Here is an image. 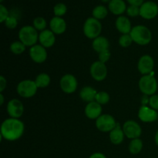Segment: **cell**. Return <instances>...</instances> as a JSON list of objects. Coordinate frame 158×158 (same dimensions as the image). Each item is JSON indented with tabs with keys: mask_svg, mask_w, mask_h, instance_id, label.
Instances as JSON below:
<instances>
[{
	"mask_svg": "<svg viewBox=\"0 0 158 158\" xmlns=\"http://www.w3.org/2000/svg\"><path fill=\"white\" fill-rule=\"evenodd\" d=\"M5 26L9 29H14L18 26V19L15 15H10L5 21Z\"/></svg>",
	"mask_w": 158,
	"mask_h": 158,
	"instance_id": "cell-32",
	"label": "cell"
},
{
	"mask_svg": "<svg viewBox=\"0 0 158 158\" xmlns=\"http://www.w3.org/2000/svg\"><path fill=\"white\" fill-rule=\"evenodd\" d=\"M3 1V0H0V2H2Z\"/></svg>",
	"mask_w": 158,
	"mask_h": 158,
	"instance_id": "cell-43",
	"label": "cell"
},
{
	"mask_svg": "<svg viewBox=\"0 0 158 158\" xmlns=\"http://www.w3.org/2000/svg\"><path fill=\"white\" fill-rule=\"evenodd\" d=\"M158 14V6L151 1L146 2L140 7V15L145 19H153Z\"/></svg>",
	"mask_w": 158,
	"mask_h": 158,
	"instance_id": "cell-13",
	"label": "cell"
},
{
	"mask_svg": "<svg viewBox=\"0 0 158 158\" xmlns=\"http://www.w3.org/2000/svg\"><path fill=\"white\" fill-rule=\"evenodd\" d=\"M149 106L152 109L158 110V95L157 94L151 96L149 99Z\"/></svg>",
	"mask_w": 158,
	"mask_h": 158,
	"instance_id": "cell-36",
	"label": "cell"
},
{
	"mask_svg": "<svg viewBox=\"0 0 158 158\" xmlns=\"http://www.w3.org/2000/svg\"><path fill=\"white\" fill-rule=\"evenodd\" d=\"M47 26L46 19L43 17H36L35 19L33 20V27L36 29L37 31H42L45 30Z\"/></svg>",
	"mask_w": 158,
	"mask_h": 158,
	"instance_id": "cell-30",
	"label": "cell"
},
{
	"mask_svg": "<svg viewBox=\"0 0 158 158\" xmlns=\"http://www.w3.org/2000/svg\"><path fill=\"white\" fill-rule=\"evenodd\" d=\"M110 140L111 143H114L115 145H119L123 141L125 137L124 132L123 131V128L120 127L119 123H117V127L114 128L113 131L110 132L109 134Z\"/></svg>",
	"mask_w": 158,
	"mask_h": 158,
	"instance_id": "cell-20",
	"label": "cell"
},
{
	"mask_svg": "<svg viewBox=\"0 0 158 158\" xmlns=\"http://www.w3.org/2000/svg\"><path fill=\"white\" fill-rule=\"evenodd\" d=\"M110 99V97L108 93L105 92V91H100V92H97L95 101L102 106V105H105L109 103Z\"/></svg>",
	"mask_w": 158,
	"mask_h": 158,
	"instance_id": "cell-28",
	"label": "cell"
},
{
	"mask_svg": "<svg viewBox=\"0 0 158 158\" xmlns=\"http://www.w3.org/2000/svg\"><path fill=\"white\" fill-rule=\"evenodd\" d=\"M26 47V46L21 41L19 40V41H14L13 43H11L9 49L12 53L15 54V55H20L25 52Z\"/></svg>",
	"mask_w": 158,
	"mask_h": 158,
	"instance_id": "cell-27",
	"label": "cell"
},
{
	"mask_svg": "<svg viewBox=\"0 0 158 158\" xmlns=\"http://www.w3.org/2000/svg\"><path fill=\"white\" fill-rule=\"evenodd\" d=\"M84 113L87 118L90 120H97L102 115V106L96 101L91 102L85 106Z\"/></svg>",
	"mask_w": 158,
	"mask_h": 158,
	"instance_id": "cell-16",
	"label": "cell"
},
{
	"mask_svg": "<svg viewBox=\"0 0 158 158\" xmlns=\"http://www.w3.org/2000/svg\"><path fill=\"white\" fill-rule=\"evenodd\" d=\"M60 86L63 92L65 94H71L77 90L78 82L73 75L67 73L61 77L60 80Z\"/></svg>",
	"mask_w": 158,
	"mask_h": 158,
	"instance_id": "cell-8",
	"label": "cell"
},
{
	"mask_svg": "<svg viewBox=\"0 0 158 158\" xmlns=\"http://www.w3.org/2000/svg\"><path fill=\"white\" fill-rule=\"evenodd\" d=\"M134 43L130 34H122L119 38V45L123 48H127Z\"/></svg>",
	"mask_w": 158,
	"mask_h": 158,
	"instance_id": "cell-29",
	"label": "cell"
},
{
	"mask_svg": "<svg viewBox=\"0 0 158 158\" xmlns=\"http://www.w3.org/2000/svg\"><path fill=\"white\" fill-rule=\"evenodd\" d=\"M102 31V25L100 20L90 17L85 21L83 25V33L88 39L94 40L100 36Z\"/></svg>",
	"mask_w": 158,
	"mask_h": 158,
	"instance_id": "cell-5",
	"label": "cell"
},
{
	"mask_svg": "<svg viewBox=\"0 0 158 158\" xmlns=\"http://www.w3.org/2000/svg\"><path fill=\"white\" fill-rule=\"evenodd\" d=\"M117 125L114 117L110 114H102L96 120V127L101 132H110Z\"/></svg>",
	"mask_w": 158,
	"mask_h": 158,
	"instance_id": "cell-7",
	"label": "cell"
},
{
	"mask_svg": "<svg viewBox=\"0 0 158 158\" xmlns=\"http://www.w3.org/2000/svg\"><path fill=\"white\" fill-rule=\"evenodd\" d=\"M93 17L97 19L100 20L103 19L106 17L108 14V10L105 6H97L93 10Z\"/></svg>",
	"mask_w": 158,
	"mask_h": 158,
	"instance_id": "cell-26",
	"label": "cell"
},
{
	"mask_svg": "<svg viewBox=\"0 0 158 158\" xmlns=\"http://www.w3.org/2000/svg\"><path fill=\"white\" fill-rule=\"evenodd\" d=\"M154 61L150 55H143L139 59L137 63V69L142 75H148L154 72Z\"/></svg>",
	"mask_w": 158,
	"mask_h": 158,
	"instance_id": "cell-12",
	"label": "cell"
},
{
	"mask_svg": "<svg viewBox=\"0 0 158 158\" xmlns=\"http://www.w3.org/2000/svg\"><path fill=\"white\" fill-rule=\"evenodd\" d=\"M154 140H155V143L157 144V146L158 147V131L156 133L155 136H154Z\"/></svg>",
	"mask_w": 158,
	"mask_h": 158,
	"instance_id": "cell-41",
	"label": "cell"
},
{
	"mask_svg": "<svg viewBox=\"0 0 158 158\" xmlns=\"http://www.w3.org/2000/svg\"><path fill=\"white\" fill-rule=\"evenodd\" d=\"M115 26L117 30L122 34H130L132 30L131 23L126 16L120 15L116 19Z\"/></svg>",
	"mask_w": 158,
	"mask_h": 158,
	"instance_id": "cell-19",
	"label": "cell"
},
{
	"mask_svg": "<svg viewBox=\"0 0 158 158\" xmlns=\"http://www.w3.org/2000/svg\"><path fill=\"white\" fill-rule=\"evenodd\" d=\"M127 14L130 17H136L140 15V7L136 6H130L127 8Z\"/></svg>",
	"mask_w": 158,
	"mask_h": 158,
	"instance_id": "cell-33",
	"label": "cell"
},
{
	"mask_svg": "<svg viewBox=\"0 0 158 158\" xmlns=\"http://www.w3.org/2000/svg\"><path fill=\"white\" fill-rule=\"evenodd\" d=\"M49 27L50 30L56 35H60L66 30V23L62 17L55 16L50 20Z\"/></svg>",
	"mask_w": 158,
	"mask_h": 158,
	"instance_id": "cell-18",
	"label": "cell"
},
{
	"mask_svg": "<svg viewBox=\"0 0 158 158\" xmlns=\"http://www.w3.org/2000/svg\"><path fill=\"white\" fill-rule=\"evenodd\" d=\"M6 86H7V81L6 79L3 76L0 77V92L2 93L6 89Z\"/></svg>",
	"mask_w": 158,
	"mask_h": 158,
	"instance_id": "cell-37",
	"label": "cell"
},
{
	"mask_svg": "<svg viewBox=\"0 0 158 158\" xmlns=\"http://www.w3.org/2000/svg\"><path fill=\"white\" fill-rule=\"evenodd\" d=\"M134 43L140 46H146L151 43L152 40V33L147 26L138 25L132 28L131 33Z\"/></svg>",
	"mask_w": 158,
	"mask_h": 158,
	"instance_id": "cell-2",
	"label": "cell"
},
{
	"mask_svg": "<svg viewBox=\"0 0 158 158\" xmlns=\"http://www.w3.org/2000/svg\"><path fill=\"white\" fill-rule=\"evenodd\" d=\"M39 42L45 48H50L56 43V34L50 29H45L39 34Z\"/></svg>",
	"mask_w": 158,
	"mask_h": 158,
	"instance_id": "cell-17",
	"label": "cell"
},
{
	"mask_svg": "<svg viewBox=\"0 0 158 158\" xmlns=\"http://www.w3.org/2000/svg\"><path fill=\"white\" fill-rule=\"evenodd\" d=\"M46 49L40 44H35L29 49V56L35 63H43L47 59Z\"/></svg>",
	"mask_w": 158,
	"mask_h": 158,
	"instance_id": "cell-11",
	"label": "cell"
},
{
	"mask_svg": "<svg viewBox=\"0 0 158 158\" xmlns=\"http://www.w3.org/2000/svg\"><path fill=\"white\" fill-rule=\"evenodd\" d=\"M37 89L38 87L35 81L31 80H22L19 83L16 87L17 94L23 98H31L34 97L36 94Z\"/></svg>",
	"mask_w": 158,
	"mask_h": 158,
	"instance_id": "cell-6",
	"label": "cell"
},
{
	"mask_svg": "<svg viewBox=\"0 0 158 158\" xmlns=\"http://www.w3.org/2000/svg\"><path fill=\"white\" fill-rule=\"evenodd\" d=\"M91 77L96 81L101 82L106 78L107 76V68L105 63L100 61H96L91 65L89 69Z\"/></svg>",
	"mask_w": 158,
	"mask_h": 158,
	"instance_id": "cell-10",
	"label": "cell"
},
{
	"mask_svg": "<svg viewBox=\"0 0 158 158\" xmlns=\"http://www.w3.org/2000/svg\"><path fill=\"white\" fill-rule=\"evenodd\" d=\"M97 91L90 86H83L80 92V97L82 100L86 103H91L95 101Z\"/></svg>",
	"mask_w": 158,
	"mask_h": 158,
	"instance_id": "cell-21",
	"label": "cell"
},
{
	"mask_svg": "<svg viewBox=\"0 0 158 158\" xmlns=\"http://www.w3.org/2000/svg\"><path fill=\"white\" fill-rule=\"evenodd\" d=\"M123 131L124 132L125 137L131 140L140 138L142 134V129L138 123L132 120H127L123 125Z\"/></svg>",
	"mask_w": 158,
	"mask_h": 158,
	"instance_id": "cell-9",
	"label": "cell"
},
{
	"mask_svg": "<svg viewBox=\"0 0 158 158\" xmlns=\"http://www.w3.org/2000/svg\"><path fill=\"white\" fill-rule=\"evenodd\" d=\"M19 40L26 46L32 47L39 41L38 31L33 26H23L19 32Z\"/></svg>",
	"mask_w": 158,
	"mask_h": 158,
	"instance_id": "cell-4",
	"label": "cell"
},
{
	"mask_svg": "<svg viewBox=\"0 0 158 158\" xmlns=\"http://www.w3.org/2000/svg\"><path fill=\"white\" fill-rule=\"evenodd\" d=\"M103 2H110L111 1V0H101Z\"/></svg>",
	"mask_w": 158,
	"mask_h": 158,
	"instance_id": "cell-42",
	"label": "cell"
},
{
	"mask_svg": "<svg viewBox=\"0 0 158 158\" xmlns=\"http://www.w3.org/2000/svg\"><path fill=\"white\" fill-rule=\"evenodd\" d=\"M4 96H3L2 93H1V94H0V105H1V106H2L3 103H4Z\"/></svg>",
	"mask_w": 158,
	"mask_h": 158,
	"instance_id": "cell-40",
	"label": "cell"
},
{
	"mask_svg": "<svg viewBox=\"0 0 158 158\" xmlns=\"http://www.w3.org/2000/svg\"><path fill=\"white\" fill-rule=\"evenodd\" d=\"M110 57H111V52L110 51V49L103 51V52L99 53V61L102 62V63H106V62L109 61Z\"/></svg>",
	"mask_w": 158,
	"mask_h": 158,
	"instance_id": "cell-34",
	"label": "cell"
},
{
	"mask_svg": "<svg viewBox=\"0 0 158 158\" xmlns=\"http://www.w3.org/2000/svg\"><path fill=\"white\" fill-rule=\"evenodd\" d=\"M67 11V7L63 3H58L53 8V12L55 16L62 17L66 13Z\"/></svg>",
	"mask_w": 158,
	"mask_h": 158,
	"instance_id": "cell-31",
	"label": "cell"
},
{
	"mask_svg": "<svg viewBox=\"0 0 158 158\" xmlns=\"http://www.w3.org/2000/svg\"><path fill=\"white\" fill-rule=\"evenodd\" d=\"M89 158H106V157L102 153H94Z\"/></svg>",
	"mask_w": 158,
	"mask_h": 158,
	"instance_id": "cell-39",
	"label": "cell"
},
{
	"mask_svg": "<svg viewBox=\"0 0 158 158\" xmlns=\"http://www.w3.org/2000/svg\"><path fill=\"white\" fill-rule=\"evenodd\" d=\"M38 88H46L49 85L51 82V78L49 74L46 73H40L34 80Z\"/></svg>",
	"mask_w": 158,
	"mask_h": 158,
	"instance_id": "cell-24",
	"label": "cell"
},
{
	"mask_svg": "<svg viewBox=\"0 0 158 158\" xmlns=\"http://www.w3.org/2000/svg\"><path fill=\"white\" fill-rule=\"evenodd\" d=\"M24 131V123L19 119L10 117L2 123L1 138L9 141H15L23 135Z\"/></svg>",
	"mask_w": 158,
	"mask_h": 158,
	"instance_id": "cell-1",
	"label": "cell"
},
{
	"mask_svg": "<svg viewBox=\"0 0 158 158\" xmlns=\"http://www.w3.org/2000/svg\"><path fill=\"white\" fill-rule=\"evenodd\" d=\"M9 12L6 7H5L3 5H0V22L1 23H5L8 17L9 16Z\"/></svg>",
	"mask_w": 158,
	"mask_h": 158,
	"instance_id": "cell-35",
	"label": "cell"
},
{
	"mask_svg": "<svg viewBox=\"0 0 158 158\" xmlns=\"http://www.w3.org/2000/svg\"><path fill=\"white\" fill-rule=\"evenodd\" d=\"M128 149L131 154H138L143 149V141L140 138L131 140L129 143Z\"/></svg>",
	"mask_w": 158,
	"mask_h": 158,
	"instance_id": "cell-25",
	"label": "cell"
},
{
	"mask_svg": "<svg viewBox=\"0 0 158 158\" xmlns=\"http://www.w3.org/2000/svg\"><path fill=\"white\" fill-rule=\"evenodd\" d=\"M92 47L94 49V51L100 53L103 51L109 49L110 42L105 36L100 35V36L97 37L93 40Z\"/></svg>",
	"mask_w": 158,
	"mask_h": 158,
	"instance_id": "cell-22",
	"label": "cell"
},
{
	"mask_svg": "<svg viewBox=\"0 0 158 158\" xmlns=\"http://www.w3.org/2000/svg\"><path fill=\"white\" fill-rule=\"evenodd\" d=\"M109 9L114 15H122L127 11V6L123 0H111L109 2Z\"/></svg>",
	"mask_w": 158,
	"mask_h": 158,
	"instance_id": "cell-23",
	"label": "cell"
},
{
	"mask_svg": "<svg viewBox=\"0 0 158 158\" xmlns=\"http://www.w3.org/2000/svg\"><path fill=\"white\" fill-rule=\"evenodd\" d=\"M138 117L143 123H152L158 120V113L151 106H142L139 109Z\"/></svg>",
	"mask_w": 158,
	"mask_h": 158,
	"instance_id": "cell-15",
	"label": "cell"
},
{
	"mask_svg": "<svg viewBox=\"0 0 158 158\" xmlns=\"http://www.w3.org/2000/svg\"><path fill=\"white\" fill-rule=\"evenodd\" d=\"M139 89L140 92L146 96H153L157 92L158 84L154 77V73L152 72L148 75H143L139 80Z\"/></svg>",
	"mask_w": 158,
	"mask_h": 158,
	"instance_id": "cell-3",
	"label": "cell"
},
{
	"mask_svg": "<svg viewBox=\"0 0 158 158\" xmlns=\"http://www.w3.org/2000/svg\"><path fill=\"white\" fill-rule=\"evenodd\" d=\"M7 113L12 118L19 119L24 113V106L18 99L10 100L7 103Z\"/></svg>",
	"mask_w": 158,
	"mask_h": 158,
	"instance_id": "cell-14",
	"label": "cell"
},
{
	"mask_svg": "<svg viewBox=\"0 0 158 158\" xmlns=\"http://www.w3.org/2000/svg\"><path fill=\"white\" fill-rule=\"evenodd\" d=\"M127 2L131 6H136L139 7H140L143 3V0H127Z\"/></svg>",
	"mask_w": 158,
	"mask_h": 158,
	"instance_id": "cell-38",
	"label": "cell"
}]
</instances>
